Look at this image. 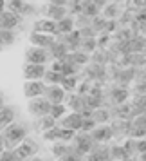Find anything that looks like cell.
<instances>
[{
    "label": "cell",
    "instance_id": "cell-1",
    "mask_svg": "<svg viewBox=\"0 0 146 161\" xmlns=\"http://www.w3.org/2000/svg\"><path fill=\"white\" fill-rule=\"evenodd\" d=\"M0 134H2V139H4L6 148H11V150H13L16 145H20L23 139L27 138V129H25V125L13 121V123L8 125Z\"/></svg>",
    "mask_w": 146,
    "mask_h": 161
},
{
    "label": "cell",
    "instance_id": "cell-2",
    "mask_svg": "<svg viewBox=\"0 0 146 161\" xmlns=\"http://www.w3.org/2000/svg\"><path fill=\"white\" fill-rule=\"evenodd\" d=\"M38 150H40L38 143L34 141V139H31V138H25L20 145H16L15 148H13V152H15V156H16L18 161H23V159H27V158L36 156Z\"/></svg>",
    "mask_w": 146,
    "mask_h": 161
},
{
    "label": "cell",
    "instance_id": "cell-3",
    "mask_svg": "<svg viewBox=\"0 0 146 161\" xmlns=\"http://www.w3.org/2000/svg\"><path fill=\"white\" fill-rule=\"evenodd\" d=\"M74 136H76V130H70V129H63V127H52L49 129L47 132H44V139L45 141H52V143H56V141H72Z\"/></svg>",
    "mask_w": 146,
    "mask_h": 161
},
{
    "label": "cell",
    "instance_id": "cell-4",
    "mask_svg": "<svg viewBox=\"0 0 146 161\" xmlns=\"http://www.w3.org/2000/svg\"><path fill=\"white\" fill-rule=\"evenodd\" d=\"M27 110H29L31 116H34V118L47 116V114H49V110H51V103L45 100V96L31 98L29 103H27Z\"/></svg>",
    "mask_w": 146,
    "mask_h": 161
},
{
    "label": "cell",
    "instance_id": "cell-5",
    "mask_svg": "<svg viewBox=\"0 0 146 161\" xmlns=\"http://www.w3.org/2000/svg\"><path fill=\"white\" fill-rule=\"evenodd\" d=\"M72 141H74V145H72L74 150H78L81 156H87V154L90 152L96 145H97L94 139H92L90 132H81V134H76Z\"/></svg>",
    "mask_w": 146,
    "mask_h": 161
},
{
    "label": "cell",
    "instance_id": "cell-6",
    "mask_svg": "<svg viewBox=\"0 0 146 161\" xmlns=\"http://www.w3.org/2000/svg\"><path fill=\"white\" fill-rule=\"evenodd\" d=\"M25 60L27 64H40V65H45L49 60H51V54L45 47H36V45H31L29 49L25 51Z\"/></svg>",
    "mask_w": 146,
    "mask_h": 161
},
{
    "label": "cell",
    "instance_id": "cell-7",
    "mask_svg": "<svg viewBox=\"0 0 146 161\" xmlns=\"http://www.w3.org/2000/svg\"><path fill=\"white\" fill-rule=\"evenodd\" d=\"M45 87H47V85L44 83V80H25V83H23V96H25L27 100L44 96Z\"/></svg>",
    "mask_w": 146,
    "mask_h": 161
},
{
    "label": "cell",
    "instance_id": "cell-8",
    "mask_svg": "<svg viewBox=\"0 0 146 161\" xmlns=\"http://www.w3.org/2000/svg\"><path fill=\"white\" fill-rule=\"evenodd\" d=\"M44 96L49 103H65L67 92L61 85H47Z\"/></svg>",
    "mask_w": 146,
    "mask_h": 161
},
{
    "label": "cell",
    "instance_id": "cell-9",
    "mask_svg": "<svg viewBox=\"0 0 146 161\" xmlns=\"http://www.w3.org/2000/svg\"><path fill=\"white\" fill-rule=\"evenodd\" d=\"M90 136H92V139H94L96 143H107V141L112 139L114 132H112V127L110 125L101 123V125H96L94 129L90 130Z\"/></svg>",
    "mask_w": 146,
    "mask_h": 161
},
{
    "label": "cell",
    "instance_id": "cell-10",
    "mask_svg": "<svg viewBox=\"0 0 146 161\" xmlns=\"http://www.w3.org/2000/svg\"><path fill=\"white\" fill-rule=\"evenodd\" d=\"M33 31H38V33H45V35H54L58 36V22L54 20H49V18H40L33 24Z\"/></svg>",
    "mask_w": 146,
    "mask_h": 161
},
{
    "label": "cell",
    "instance_id": "cell-11",
    "mask_svg": "<svg viewBox=\"0 0 146 161\" xmlns=\"http://www.w3.org/2000/svg\"><path fill=\"white\" fill-rule=\"evenodd\" d=\"M60 123H61V127L63 129H70V130H81V123H83V116H81L80 112H69V114H65V116L60 119Z\"/></svg>",
    "mask_w": 146,
    "mask_h": 161
},
{
    "label": "cell",
    "instance_id": "cell-12",
    "mask_svg": "<svg viewBox=\"0 0 146 161\" xmlns=\"http://www.w3.org/2000/svg\"><path fill=\"white\" fill-rule=\"evenodd\" d=\"M42 13L45 15V18H49V20H54V22H58V20H61L63 16H67V8H65V6H54V4H45V6H42Z\"/></svg>",
    "mask_w": 146,
    "mask_h": 161
},
{
    "label": "cell",
    "instance_id": "cell-13",
    "mask_svg": "<svg viewBox=\"0 0 146 161\" xmlns=\"http://www.w3.org/2000/svg\"><path fill=\"white\" fill-rule=\"evenodd\" d=\"M20 22H22V15H16L9 9L0 13V27L4 29H15L20 25Z\"/></svg>",
    "mask_w": 146,
    "mask_h": 161
},
{
    "label": "cell",
    "instance_id": "cell-14",
    "mask_svg": "<svg viewBox=\"0 0 146 161\" xmlns=\"http://www.w3.org/2000/svg\"><path fill=\"white\" fill-rule=\"evenodd\" d=\"M29 40H31V44L36 45V47H45V49H49V47L56 42V36H54V35H45V33L33 31Z\"/></svg>",
    "mask_w": 146,
    "mask_h": 161
},
{
    "label": "cell",
    "instance_id": "cell-15",
    "mask_svg": "<svg viewBox=\"0 0 146 161\" xmlns=\"http://www.w3.org/2000/svg\"><path fill=\"white\" fill-rule=\"evenodd\" d=\"M45 65H40V64H25L23 67V78L25 80H44L45 74Z\"/></svg>",
    "mask_w": 146,
    "mask_h": 161
},
{
    "label": "cell",
    "instance_id": "cell-16",
    "mask_svg": "<svg viewBox=\"0 0 146 161\" xmlns=\"http://www.w3.org/2000/svg\"><path fill=\"white\" fill-rule=\"evenodd\" d=\"M88 161H112V154H110L108 147H99V143L87 154Z\"/></svg>",
    "mask_w": 146,
    "mask_h": 161
},
{
    "label": "cell",
    "instance_id": "cell-17",
    "mask_svg": "<svg viewBox=\"0 0 146 161\" xmlns=\"http://www.w3.org/2000/svg\"><path fill=\"white\" fill-rule=\"evenodd\" d=\"M15 116H16V110L11 105H2L0 107V130H4L8 125L13 123Z\"/></svg>",
    "mask_w": 146,
    "mask_h": 161
},
{
    "label": "cell",
    "instance_id": "cell-18",
    "mask_svg": "<svg viewBox=\"0 0 146 161\" xmlns=\"http://www.w3.org/2000/svg\"><path fill=\"white\" fill-rule=\"evenodd\" d=\"M49 51V54H51V58H54V60H63L69 54V49H67V45L63 44V42H54V44L47 49Z\"/></svg>",
    "mask_w": 146,
    "mask_h": 161
},
{
    "label": "cell",
    "instance_id": "cell-19",
    "mask_svg": "<svg viewBox=\"0 0 146 161\" xmlns=\"http://www.w3.org/2000/svg\"><path fill=\"white\" fill-rule=\"evenodd\" d=\"M56 125H58V121H56V119H54L52 116H49V114H47V116L36 118V123H34V129H36L38 132H42V134H44V132H47L49 129H52V127H56Z\"/></svg>",
    "mask_w": 146,
    "mask_h": 161
},
{
    "label": "cell",
    "instance_id": "cell-20",
    "mask_svg": "<svg viewBox=\"0 0 146 161\" xmlns=\"http://www.w3.org/2000/svg\"><path fill=\"white\" fill-rule=\"evenodd\" d=\"M63 44L67 45V49L78 51V47H80V44H81V35H80V31H70V33H67L65 38H63Z\"/></svg>",
    "mask_w": 146,
    "mask_h": 161
},
{
    "label": "cell",
    "instance_id": "cell-21",
    "mask_svg": "<svg viewBox=\"0 0 146 161\" xmlns=\"http://www.w3.org/2000/svg\"><path fill=\"white\" fill-rule=\"evenodd\" d=\"M69 109L72 110V112H81V110L85 109V103H83V96L78 94V92H70L69 96V105H67Z\"/></svg>",
    "mask_w": 146,
    "mask_h": 161
},
{
    "label": "cell",
    "instance_id": "cell-22",
    "mask_svg": "<svg viewBox=\"0 0 146 161\" xmlns=\"http://www.w3.org/2000/svg\"><path fill=\"white\" fill-rule=\"evenodd\" d=\"M110 98H112V102L116 103V105H121V103L126 102V98H128V91L124 87H114L110 91Z\"/></svg>",
    "mask_w": 146,
    "mask_h": 161
},
{
    "label": "cell",
    "instance_id": "cell-23",
    "mask_svg": "<svg viewBox=\"0 0 146 161\" xmlns=\"http://www.w3.org/2000/svg\"><path fill=\"white\" fill-rule=\"evenodd\" d=\"M67 60H69V62H72L74 65H85V64H87L88 62V54L87 53H83V51H72V53H69V54H67L65 56Z\"/></svg>",
    "mask_w": 146,
    "mask_h": 161
},
{
    "label": "cell",
    "instance_id": "cell-24",
    "mask_svg": "<svg viewBox=\"0 0 146 161\" xmlns=\"http://www.w3.org/2000/svg\"><path fill=\"white\" fill-rule=\"evenodd\" d=\"M61 80H63V74L58 73V71H45L44 74V83L45 85H60L61 83Z\"/></svg>",
    "mask_w": 146,
    "mask_h": 161
},
{
    "label": "cell",
    "instance_id": "cell-25",
    "mask_svg": "<svg viewBox=\"0 0 146 161\" xmlns=\"http://www.w3.org/2000/svg\"><path fill=\"white\" fill-rule=\"evenodd\" d=\"M67 114V105L65 103H51V110H49V116H52L56 121H60L61 118Z\"/></svg>",
    "mask_w": 146,
    "mask_h": 161
},
{
    "label": "cell",
    "instance_id": "cell-26",
    "mask_svg": "<svg viewBox=\"0 0 146 161\" xmlns=\"http://www.w3.org/2000/svg\"><path fill=\"white\" fill-rule=\"evenodd\" d=\"M6 8L9 11L16 13V15H23L25 13V8H27V2L25 0H9L8 4H6Z\"/></svg>",
    "mask_w": 146,
    "mask_h": 161
},
{
    "label": "cell",
    "instance_id": "cell-27",
    "mask_svg": "<svg viewBox=\"0 0 146 161\" xmlns=\"http://www.w3.org/2000/svg\"><path fill=\"white\" fill-rule=\"evenodd\" d=\"M74 31V20L70 16H63L61 20H58V33L60 35H67Z\"/></svg>",
    "mask_w": 146,
    "mask_h": 161
},
{
    "label": "cell",
    "instance_id": "cell-28",
    "mask_svg": "<svg viewBox=\"0 0 146 161\" xmlns=\"http://www.w3.org/2000/svg\"><path fill=\"white\" fill-rule=\"evenodd\" d=\"M92 119H94L97 125H101V123H107L110 119V112L108 109H103V107H99V109H96L92 110Z\"/></svg>",
    "mask_w": 146,
    "mask_h": 161
},
{
    "label": "cell",
    "instance_id": "cell-29",
    "mask_svg": "<svg viewBox=\"0 0 146 161\" xmlns=\"http://www.w3.org/2000/svg\"><path fill=\"white\" fill-rule=\"evenodd\" d=\"M15 42V33L13 29H4V27H0V45L2 47H8Z\"/></svg>",
    "mask_w": 146,
    "mask_h": 161
},
{
    "label": "cell",
    "instance_id": "cell-30",
    "mask_svg": "<svg viewBox=\"0 0 146 161\" xmlns=\"http://www.w3.org/2000/svg\"><path fill=\"white\" fill-rule=\"evenodd\" d=\"M70 150V145H67L65 141H56L54 145H52V156L58 159V158H61L63 154H67Z\"/></svg>",
    "mask_w": 146,
    "mask_h": 161
},
{
    "label": "cell",
    "instance_id": "cell-31",
    "mask_svg": "<svg viewBox=\"0 0 146 161\" xmlns=\"http://www.w3.org/2000/svg\"><path fill=\"white\" fill-rule=\"evenodd\" d=\"M60 85L65 89V92H72L74 89L78 87V80H76V74H72V76H63V80H61V83H60Z\"/></svg>",
    "mask_w": 146,
    "mask_h": 161
},
{
    "label": "cell",
    "instance_id": "cell-32",
    "mask_svg": "<svg viewBox=\"0 0 146 161\" xmlns=\"http://www.w3.org/2000/svg\"><path fill=\"white\" fill-rule=\"evenodd\" d=\"M80 47L83 49V53H87V54H90V53L94 51L96 47H97V44H96V38L94 36H88V38H81V44Z\"/></svg>",
    "mask_w": 146,
    "mask_h": 161
},
{
    "label": "cell",
    "instance_id": "cell-33",
    "mask_svg": "<svg viewBox=\"0 0 146 161\" xmlns=\"http://www.w3.org/2000/svg\"><path fill=\"white\" fill-rule=\"evenodd\" d=\"M83 158H85V156H81L78 150H74V147L70 145V150L67 154H63L61 158H58V161H83Z\"/></svg>",
    "mask_w": 146,
    "mask_h": 161
},
{
    "label": "cell",
    "instance_id": "cell-34",
    "mask_svg": "<svg viewBox=\"0 0 146 161\" xmlns=\"http://www.w3.org/2000/svg\"><path fill=\"white\" fill-rule=\"evenodd\" d=\"M128 136H130V138H133V139L146 138V129H144V127H139V125H132V123H130Z\"/></svg>",
    "mask_w": 146,
    "mask_h": 161
},
{
    "label": "cell",
    "instance_id": "cell-35",
    "mask_svg": "<svg viewBox=\"0 0 146 161\" xmlns=\"http://www.w3.org/2000/svg\"><path fill=\"white\" fill-rule=\"evenodd\" d=\"M110 154H112V159H116V161H124V159H128V154H126V150H124L121 145L112 147V148H110Z\"/></svg>",
    "mask_w": 146,
    "mask_h": 161
},
{
    "label": "cell",
    "instance_id": "cell-36",
    "mask_svg": "<svg viewBox=\"0 0 146 161\" xmlns=\"http://www.w3.org/2000/svg\"><path fill=\"white\" fill-rule=\"evenodd\" d=\"M132 125H139V127H144L146 129V109H143L141 112H137V114L133 116Z\"/></svg>",
    "mask_w": 146,
    "mask_h": 161
},
{
    "label": "cell",
    "instance_id": "cell-37",
    "mask_svg": "<svg viewBox=\"0 0 146 161\" xmlns=\"http://www.w3.org/2000/svg\"><path fill=\"white\" fill-rule=\"evenodd\" d=\"M96 121L92 119V116L90 118H83V123H81V132H90L92 129L96 127Z\"/></svg>",
    "mask_w": 146,
    "mask_h": 161
},
{
    "label": "cell",
    "instance_id": "cell-38",
    "mask_svg": "<svg viewBox=\"0 0 146 161\" xmlns=\"http://www.w3.org/2000/svg\"><path fill=\"white\" fill-rule=\"evenodd\" d=\"M0 161H18V159H16L15 152H13L11 148H6L4 152L0 154Z\"/></svg>",
    "mask_w": 146,
    "mask_h": 161
},
{
    "label": "cell",
    "instance_id": "cell-39",
    "mask_svg": "<svg viewBox=\"0 0 146 161\" xmlns=\"http://www.w3.org/2000/svg\"><path fill=\"white\" fill-rule=\"evenodd\" d=\"M116 13H117V4H116V2H114V4H110L108 8H105V16H107V18H114Z\"/></svg>",
    "mask_w": 146,
    "mask_h": 161
},
{
    "label": "cell",
    "instance_id": "cell-40",
    "mask_svg": "<svg viewBox=\"0 0 146 161\" xmlns=\"http://www.w3.org/2000/svg\"><path fill=\"white\" fill-rule=\"evenodd\" d=\"M135 152H146V139L141 138V139H135Z\"/></svg>",
    "mask_w": 146,
    "mask_h": 161
},
{
    "label": "cell",
    "instance_id": "cell-41",
    "mask_svg": "<svg viewBox=\"0 0 146 161\" xmlns=\"http://www.w3.org/2000/svg\"><path fill=\"white\" fill-rule=\"evenodd\" d=\"M130 4L133 8H146V0H132Z\"/></svg>",
    "mask_w": 146,
    "mask_h": 161
},
{
    "label": "cell",
    "instance_id": "cell-42",
    "mask_svg": "<svg viewBox=\"0 0 146 161\" xmlns=\"http://www.w3.org/2000/svg\"><path fill=\"white\" fill-rule=\"evenodd\" d=\"M69 0H47V4H54V6H65Z\"/></svg>",
    "mask_w": 146,
    "mask_h": 161
},
{
    "label": "cell",
    "instance_id": "cell-43",
    "mask_svg": "<svg viewBox=\"0 0 146 161\" xmlns=\"http://www.w3.org/2000/svg\"><path fill=\"white\" fill-rule=\"evenodd\" d=\"M137 20H139V22H143V20L146 22V11H141V13H139V15H137Z\"/></svg>",
    "mask_w": 146,
    "mask_h": 161
},
{
    "label": "cell",
    "instance_id": "cell-44",
    "mask_svg": "<svg viewBox=\"0 0 146 161\" xmlns=\"http://www.w3.org/2000/svg\"><path fill=\"white\" fill-rule=\"evenodd\" d=\"M23 161H45V159L40 158V156H33V158H27V159H23Z\"/></svg>",
    "mask_w": 146,
    "mask_h": 161
},
{
    "label": "cell",
    "instance_id": "cell-45",
    "mask_svg": "<svg viewBox=\"0 0 146 161\" xmlns=\"http://www.w3.org/2000/svg\"><path fill=\"white\" fill-rule=\"evenodd\" d=\"M6 150V145H4V139H2V134H0V154Z\"/></svg>",
    "mask_w": 146,
    "mask_h": 161
},
{
    "label": "cell",
    "instance_id": "cell-46",
    "mask_svg": "<svg viewBox=\"0 0 146 161\" xmlns=\"http://www.w3.org/2000/svg\"><path fill=\"white\" fill-rule=\"evenodd\" d=\"M2 105H6V96L0 92V107H2Z\"/></svg>",
    "mask_w": 146,
    "mask_h": 161
},
{
    "label": "cell",
    "instance_id": "cell-47",
    "mask_svg": "<svg viewBox=\"0 0 146 161\" xmlns=\"http://www.w3.org/2000/svg\"><path fill=\"white\" fill-rule=\"evenodd\" d=\"M2 11H6V2H4V0H0V13H2Z\"/></svg>",
    "mask_w": 146,
    "mask_h": 161
},
{
    "label": "cell",
    "instance_id": "cell-48",
    "mask_svg": "<svg viewBox=\"0 0 146 161\" xmlns=\"http://www.w3.org/2000/svg\"><path fill=\"white\" fill-rule=\"evenodd\" d=\"M0 49H2V45H0Z\"/></svg>",
    "mask_w": 146,
    "mask_h": 161
},
{
    "label": "cell",
    "instance_id": "cell-49",
    "mask_svg": "<svg viewBox=\"0 0 146 161\" xmlns=\"http://www.w3.org/2000/svg\"><path fill=\"white\" fill-rule=\"evenodd\" d=\"M117 2H119V0H117Z\"/></svg>",
    "mask_w": 146,
    "mask_h": 161
}]
</instances>
